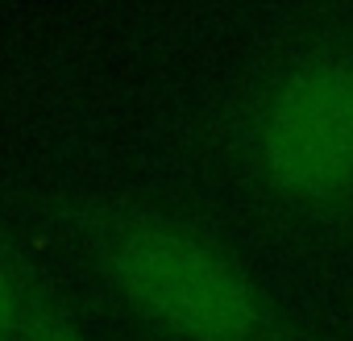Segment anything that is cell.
Returning <instances> with one entry per match:
<instances>
[{
    "mask_svg": "<svg viewBox=\"0 0 353 341\" xmlns=\"http://www.w3.org/2000/svg\"><path fill=\"white\" fill-rule=\"evenodd\" d=\"M83 254L104 291L170 341H312L258 271L188 213H96L83 221Z\"/></svg>",
    "mask_w": 353,
    "mask_h": 341,
    "instance_id": "6da1fadb",
    "label": "cell"
},
{
    "mask_svg": "<svg viewBox=\"0 0 353 341\" xmlns=\"http://www.w3.org/2000/svg\"><path fill=\"white\" fill-rule=\"evenodd\" d=\"M241 162L274 204L324 225L353 221V46H307L258 84Z\"/></svg>",
    "mask_w": 353,
    "mask_h": 341,
    "instance_id": "7a4b0ae2",
    "label": "cell"
},
{
    "mask_svg": "<svg viewBox=\"0 0 353 341\" xmlns=\"http://www.w3.org/2000/svg\"><path fill=\"white\" fill-rule=\"evenodd\" d=\"M34 295L38 283L21 271V262H13L9 250H0V341H21Z\"/></svg>",
    "mask_w": 353,
    "mask_h": 341,
    "instance_id": "3957f363",
    "label": "cell"
},
{
    "mask_svg": "<svg viewBox=\"0 0 353 341\" xmlns=\"http://www.w3.org/2000/svg\"><path fill=\"white\" fill-rule=\"evenodd\" d=\"M21 341H92L79 320L38 283V295H34V308H30V320H26V333Z\"/></svg>",
    "mask_w": 353,
    "mask_h": 341,
    "instance_id": "277c9868",
    "label": "cell"
}]
</instances>
